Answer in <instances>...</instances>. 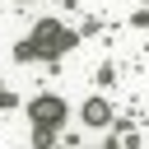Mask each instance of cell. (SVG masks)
<instances>
[{
    "mask_svg": "<svg viewBox=\"0 0 149 149\" xmlns=\"http://www.w3.org/2000/svg\"><path fill=\"white\" fill-rule=\"evenodd\" d=\"M70 42H74V37H70L61 23L47 19V23L33 28V37H28V47H23L19 56H23V61H28V56H61V51H70Z\"/></svg>",
    "mask_w": 149,
    "mask_h": 149,
    "instance_id": "obj_1",
    "label": "cell"
},
{
    "mask_svg": "<svg viewBox=\"0 0 149 149\" xmlns=\"http://www.w3.org/2000/svg\"><path fill=\"white\" fill-rule=\"evenodd\" d=\"M28 116H33V140L37 144H51L56 130H61V121H65V102L61 98H37L28 107Z\"/></svg>",
    "mask_w": 149,
    "mask_h": 149,
    "instance_id": "obj_2",
    "label": "cell"
},
{
    "mask_svg": "<svg viewBox=\"0 0 149 149\" xmlns=\"http://www.w3.org/2000/svg\"><path fill=\"white\" fill-rule=\"evenodd\" d=\"M84 121H88V126H107V121H112V107H107L102 98H88V102H84Z\"/></svg>",
    "mask_w": 149,
    "mask_h": 149,
    "instance_id": "obj_3",
    "label": "cell"
},
{
    "mask_svg": "<svg viewBox=\"0 0 149 149\" xmlns=\"http://www.w3.org/2000/svg\"><path fill=\"white\" fill-rule=\"evenodd\" d=\"M0 102H9V98H5V93H0Z\"/></svg>",
    "mask_w": 149,
    "mask_h": 149,
    "instance_id": "obj_4",
    "label": "cell"
}]
</instances>
